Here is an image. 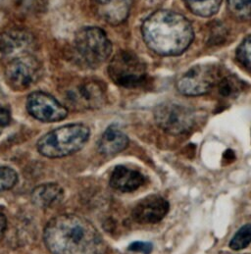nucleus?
Here are the masks:
<instances>
[{
  "label": "nucleus",
  "instance_id": "nucleus-24",
  "mask_svg": "<svg viewBox=\"0 0 251 254\" xmlns=\"http://www.w3.org/2000/svg\"><path fill=\"white\" fill-rule=\"evenodd\" d=\"M11 113L6 106H0V126L5 127L10 124Z\"/></svg>",
  "mask_w": 251,
  "mask_h": 254
},
{
  "label": "nucleus",
  "instance_id": "nucleus-2",
  "mask_svg": "<svg viewBox=\"0 0 251 254\" xmlns=\"http://www.w3.org/2000/svg\"><path fill=\"white\" fill-rule=\"evenodd\" d=\"M144 43L155 53L163 56L180 55L193 41V29L183 15L158 10L142 24Z\"/></svg>",
  "mask_w": 251,
  "mask_h": 254
},
{
  "label": "nucleus",
  "instance_id": "nucleus-20",
  "mask_svg": "<svg viewBox=\"0 0 251 254\" xmlns=\"http://www.w3.org/2000/svg\"><path fill=\"white\" fill-rule=\"evenodd\" d=\"M230 13L239 20H251V0H227Z\"/></svg>",
  "mask_w": 251,
  "mask_h": 254
},
{
  "label": "nucleus",
  "instance_id": "nucleus-16",
  "mask_svg": "<svg viewBox=\"0 0 251 254\" xmlns=\"http://www.w3.org/2000/svg\"><path fill=\"white\" fill-rule=\"evenodd\" d=\"M64 198V190L54 183L38 186L32 192V201L41 208H49L59 204Z\"/></svg>",
  "mask_w": 251,
  "mask_h": 254
},
{
  "label": "nucleus",
  "instance_id": "nucleus-21",
  "mask_svg": "<svg viewBox=\"0 0 251 254\" xmlns=\"http://www.w3.org/2000/svg\"><path fill=\"white\" fill-rule=\"evenodd\" d=\"M237 59L251 73V35L239 45L237 49Z\"/></svg>",
  "mask_w": 251,
  "mask_h": 254
},
{
  "label": "nucleus",
  "instance_id": "nucleus-6",
  "mask_svg": "<svg viewBox=\"0 0 251 254\" xmlns=\"http://www.w3.org/2000/svg\"><path fill=\"white\" fill-rule=\"evenodd\" d=\"M110 79L119 86L135 87L146 78V65L133 52L119 51L108 66Z\"/></svg>",
  "mask_w": 251,
  "mask_h": 254
},
{
  "label": "nucleus",
  "instance_id": "nucleus-23",
  "mask_svg": "<svg viewBox=\"0 0 251 254\" xmlns=\"http://www.w3.org/2000/svg\"><path fill=\"white\" fill-rule=\"evenodd\" d=\"M153 250V247L150 243L145 242H134L128 247V251L139 254H150Z\"/></svg>",
  "mask_w": 251,
  "mask_h": 254
},
{
  "label": "nucleus",
  "instance_id": "nucleus-18",
  "mask_svg": "<svg viewBox=\"0 0 251 254\" xmlns=\"http://www.w3.org/2000/svg\"><path fill=\"white\" fill-rule=\"evenodd\" d=\"M219 93L224 97H233L238 95L243 89L240 80L232 76H223L217 85Z\"/></svg>",
  "mask_w": 251,
  "mask_h": 254
},
{
  "label": "nucleus",
  "instance_id": "nucleus-7",
  "mask_svg": "<svg viewBox=\"0 0 251 254\" xmlns=\"http://www.w3.org/2000/svg\"><path fill=\"white\" fill-rule=\"evenodd\" d=\"M223 75L216 64H199L190 68L177 83L179 91L187 96L208 93L217 86Z\"/></svg>",
  "mask_w": 251,
  "mask_h": 254
},
{
  "label": "nucleus",
  "instance_id": "nucleus-14",
  "mask_svg": "<svg viewBox=\"0 0 251 254\" xmlns=\"http://www.w3.org/2000/svg\"><path fill=\"white\" fill-rule=\"evenodd\" d=\"M145 182L144 176L126 166H117L110 177V186L121 192H131L138 190Z\"/></svg>",
  "mask_w": 251,
  "mask_h": 254
},
{
  "label": "nucleus",
  "instance_id": "nucleus-5",
  "mask_svg": "<svg viewBox=\"0 0 251 254\" xmlns=\"http://www.w3.org/2000/svg\"><path fill=\"white\" fill-rule=\"evenodd\" d=\"M41 74L42 65L34 51L24 52L5 59V80L13 90L29 89L39 81Z\"/></svg>",
  "mask_w": 251,
  "mask_h": 254
},
{
  "label": "nucleus",
  "instance_id": "nucleus-4",
  "mask_svg": "<svg viewBox=\"0 0 251 254\" xmlns=\"http://www.w3.org/2000/svg\"><path fill=\"white\" fill-rule=\"evenodd\" d=\"M73 49L76 60L82 66L96 69L110 57L112 44L101 29L87 27L76 34Z\"/></svg>",
  "mask_w": 251,
  "mask_h": 254
},
{
  "label": "nucleus",
  "instance_id": "nucleus-3",
  "mask_svg": "<svg viewBox=\"0 0 251 254\" xmlns=\"http://www.w3.org/2000/svg\"><path fill=\"white\" fill-rule=\"evenodd\" d=\"M90 135L88 127L70 124L44 134L38 141V150L47 158H62L81 150Z\"/></svg>",
  "mask_w": 251,
  "mask_h": 254
},
{
  "label": "nucleus",
  "instance_id": "nucleus-22",
  "mask_svg": "<svg viewBox=\"0 0 251 254\" xmlns=\"http://www.w3.org/2000/svg\"><path fill=\"white\" fill-rule=\"evenodd\" d=\"M18 183V174L10 167H0V192L13 189Z\"/></svg>",
  "mask_w": 251,
  "mask_h": 254
},
{
  "label": "nucleus",
  "instance_id": "nucleus-1",
  "mask_svg": "<svg viewBox=\"0 0 251 254\" xmlns=\"http://www.w3.org/2000/svg\"><path fill=\"white\" fill-rule=\"evenodd\" d=\"M43 240L52 254H104L107 249L98 230L75 214L52 218L44 229Z\"/></svg>",
  "mask_w": 251,
  "mask_h": 254
},
{
  "label": "nucleus",
  "instance_id": "nucleus-13",
  "mask_svg": "<svg viewBox=\"0 0 251 254\" xmlns=\"http://www.w3.org/2000/svg\"><path fill=\"white\" fill-rule=\"evenodd\" d=\"M96 14L111 25L125 21L129 14L132 0H91Z\"/></svg>",
  "mask_w": 251,
  "mask_h": 254
},
{
  "label": "nucleus",
  "instance_id": "nucleus-15",
  "mask_svg": "<svg viewBox=\"0 0 251 254\" xmlns=\"http://www.w3.org/2000/svg\"><path fill=\"white\" fill-rule=\"evenodd\" d=\"M128 137L116 124L107 127L98 141V150L105 156L115 155L126 148Z\"/></svg>",
  "mask_w": 251,
  "mask_h": 254
},
{
  "label": "nucleus",
  "instance_id": "nucleus-12",
  "mask_svg": "<svg viewBox=\"0 0 251 254\" xmlns=\"http://www.w3.org/2000/svg\"><path fill=\"white\" fill-rule=\"evenodd\" d=\"M35 39L24 29H11L0 37V53L4 59L20 53L34 51Z\"/></svg>",
  "mask_w": 251,
  "mask_h": 254
},
{
  "label": "nucleus",
  "instance_id": "nucleus-19",
  "mask_svg": "<svg viewBox=\"0 0 251 254\" xmlns=\"http://www.w3.org/2000/svg\"><path fill=\"white\" fill-rule=\"evenodd\" d=\"M251 244V224L243 226L232 238L229 246L231 250L240 252L247 249Z\"/></svg>",
  "mask_w": 251,
  "mask_h": 254
},
{
  "label": "nucleus",
  "instance_id": "nucleus-10",
  "mask_svg": "<svg viewBox=\"0 0 251 254\" xmlns=\"http://www.w3.org/2000/svg\"><path fill=\"white\" fill-rule=\"evenodd\" d=\"M26 105L32 117L44 123L59 122L68 115V110L63 104L52 95L42 91L32 92L27 98Z\"/></svg>",
  "mask_w": 251,
  "mask_h": 254
},
{
  "label": "nucleus",
  "instance_id": "nucleus-11",
  "mask_svg": "<svg viewBox=\"0 0 251 254\" xmlns=\"http://www.w3.org/2000/svg\"><path fill=\"white\" fill-rule=\"evenodd\" d=\"M170 210L167 199L159 194H151L136 203L132 209V219L142 225L156 224L162 221Z\"/></svg>",
  "mask_w": 251,
  "mask_h": 254
},
{
  "label": "nucleus",
  "instance_id": "nucleus-25",
  "mask_svg": "<svg viewBox=\"0 0 251 254\" xmlns=\"http://www.w3.org/2000/svg\"><path fill=\"white\" fill-rule=\"evenodd\" d=\"M6 228H7V220L5 216L0 212V241L3 239L5 235Z\"/></svg>",
  "mask_w": 251,
  "mask_h": 254
},
{
  "label": "nucleus",
  "instance_id": "nucleus-9",
  "mask_svg": "<svg viewBox=\"0 0 251 254\" xmlns=\"http://www.w3.org/2000/svg\"><path fill=\"white\" fill-rule=\"evenodd\" d=\"M68 106L76 110H94L106 102V86L95 79H85L72 85L65 93Z\"/></svg>",
  "mask_w": 251,
  "mask_h": 254
},
{
  "label": "nucleus",
  "instance_id": "nucleus-17",
  "mask_svg": "<svg viewBox=\"0 0 251 254\" xmlns=\"http://www.w3.org/2000/svg\"><path fill=\"white\" fill-rule=\"evenodd\" d=\"M184 2L196 16L211 17L218 12L222 0H184Z\"/></svg>",
  "mask_w": 251,
  "mask_h": 254
},
{
  "label": "nucleus",
  "instance_id": "nucleus-8",
  "mask_svg": "<svg viewBox=\"0 0 251 254\" xmlns=\"http://www.w3.org/2000/svg\"><path fill=\"white\" fill-rule=\"evenodd\" d=\"M154 119L158 127L170 134L179 135L189 131L195 122L191 108L175 102H165L154 110Z\"/></svg>",
  "mask_w": 251,
  "mask_h": 254
}]
</instances>
